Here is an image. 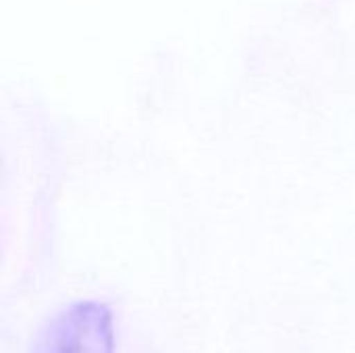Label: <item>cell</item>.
Here are the masks:
<instances>
[{"instance_id":"cell-1","label":"cell","mask_w":355,"mask_h":353,"mask_svg":"<svg viewBox=\"0 0 355 353\" xmlns=\"http://www.w3.org/2000/svg\"><path fill=\"white\" fill-rule=\"evenodd\" d=\"M33 353H114L110 310L94 302L75 304L46 327Z\"/></svg>"}]
</instances>
